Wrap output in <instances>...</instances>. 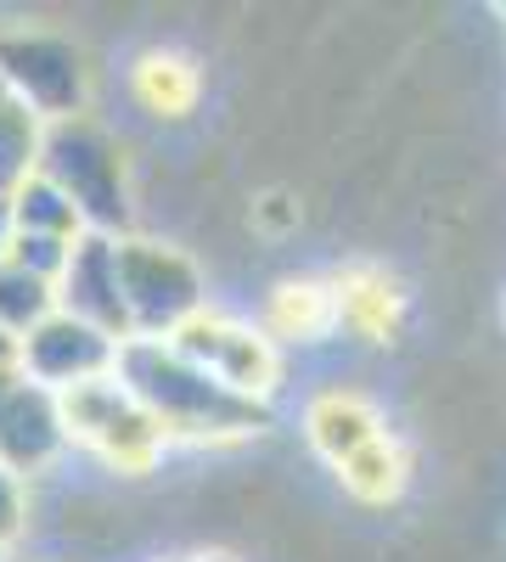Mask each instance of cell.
Instances as JSON below:
<instances>
[{"mask_svg":"<svg viewBox=\"0 0 506 562\" xmlns=\"http://www.w3.org/2000/svg\"><path fill=\"white\" fill-rule=\"evenodd\" d=\"M113 378L130 389V400L142 405L164 439H187V445H225V439H254L270 405H254L232 389H220L209 371H198L192 360H180L169 344L153 338H130L119 344V366Z\"/></svg>","mask_w":506,"mask_h":562,"instance_id":"obj_1","label":"cell"},{"mask_svg":"<svg viewBox=\"0 0 506 562\" xmlns=\"http://www.w3.org/2000/svg\"><path fill=\"white\" fill-rule=\"evenodd\" d=\"M40 175L79 209L90 237H119V243L130 237L135 209H130V186H124V158L108 130H97L90 119L45 124Z\"/></svg>","mask_w":506,"mask_h":562,"instance_id":"obj_2","label":"cell"},{"mask_svg":"<svg viewBox=\"0 0 506 562\" xmlns=\"http://www.w3.org/2000/svg\"><path fill=\"white\" fill-rule=\"evenodd\" d=\"M119 293L130 315V338H153V344H169L180 326L209 310L198 259L153 237L119 243Z\"/></svg>","mask_w":506,"mask_h":562,"instance_id":"obj_3","label":"cell"},{"mask_svg":"<svg viewBox=\"0 0 506 562\" xmlns=\"http://www.w3.org/2000/svg\"><path fill=\"white\" fill-rule=\"evenodd\" d=\"M0 85L40 124L85 119V102H90L85 52L68 34H52V29H0Z\"/></svg>","mask_w":506,"mask_h":562,"instance_id":"obj_4","label":"cell"},{"mask_svg":"<svg viewBox=\"0 0 506 562\" xmlns=\"http://www.w3.org/2000/svg\"><path fill=\"white\" fill-rule=\"evenodd\" d=\"M169 349L180 360H192L198 371H209L220 389H232L254 405H270L276 383H282V349L270 344V333H254V326H243L232 315H214V310H203L198 321L180 326L169 338Z\"/></svg>","mask_w":506,"mask_h":562,"instance_id":"obj_5","label":"cell"},{"mask_svg":"<svg viewBox=\"0 0 506 562\" xmlns=\"http://www.w3.org/2000/svg\"><path fill=\"white\" fill-rule=\"evenodd\" d=\"M113 366H119V338L97 333V326H85L63 310L18 344V378L34 389H52V394L113 378Z\"/></svg>","mask_w":506,"mask_h":562,"instance_id":"obj_6","label":"cell"},{"mask_svg":"<svg viewBox=\"0 0 506 562\" xmlns=\"http://www.w3.org/2000/svg\"><path fill=\"white\" fill-rule=\"evenodd\" d=\"M57 310L130 344V315H124V293H119V237H90L85 231L74 243V259L57 276Z\"/></svg>","mask_w":506,"mask_h":562,"instance_id":"obj_7","label":"cell"},{"mask_svg":"<svg viewBox=\"0 0 506 562\" xmlns=\"http://www.w3.org/2000/svg\"><path fill=\"white\" fill-rule=\"evenodd\" d=\"M74 450L68 439V416L63 400L52 389H34L18 378L12 400H7V422H0V467H12L18 479H40Z\"/></svg>","mask_w":506,"mask_h":562,"instance_id":"obj_8","label":"cell"},{"mask_svg":"<svg viewBox=\"0 0 506 562\" xmlns=\"http://www.w3.org/2000/svg\"><path fill=\"white\" fill-rule=\"evenodd\" d=\"M338 299V333H349L355 344H400L405 315H411V293L389 265H349L333 281Z\"/></svg>","mask_w":506,"mask_h":562,"instance_id":"obj_9","label":"cell"},{"mask_svg":"<svg viewBox=\"0 0 506 562\" xmlns=\"http://www.w3.org/2000/svg\"><path fill=\"white\" fill-rule=\"evenodd\" d=\"M383 434V411L366 400L360 389H321L304 411V439L321 461H349L355 450H366Z\"/></svg>","mask_w":506,"mask_h":562,"instance_id":"obj_10","label":"cell"},{"mask_svg":"<svg viewBox=\"0 0 506 562\" xmlns=\"http://www.w3.org/2000/svg\"><path fill=\"white\" fill-rule=\"evenodd\" d=\"M411 479H417V456H411V445L389 428L366 450H355L349 461H338V484L360 506H400Z\"/></svg>","mask_w":506,"mask_h":562,"instance_id":"obj_11","label":"cell"},{"mask_svg":"<svg viewBox=\"0 0 506 562\" xmlns=\"http://www.w3.org/2000/svg\"><path fill=\"white\" fill-rule=\"evenodd\" d=\"M338 333V299L333 288L321 281H282L270 293V344L276 338H299V344H315Z\"/></svg>","mask_w":506,"mask_h":562,"instance_id":"obj_12","label":"cell"},{"mask_svg":"<svg viewBox=\"0 0 506 562\" xmlns=\"http://www.w3.org/2000/svg\"><path fill=\"white\" fill-rule=\"evenodd\" d=\"M7 203H12V231H29V237H63V243H79V237H85L79 209H74L40 169L18 186Z\"/></svg>","mask_w":506,"mask_h":562,"instance_id":"obj_13","label":"cell"},{"mask_svg":"<svg viewBox=\"0 0 506 562\" xmlns=\"http://www.w3.org/2000/svg\"><path fill=\"white\" fill-rule=\"evenodd\" d=\"M52 315H57V288L52 281L18 270L12 259L0 265V333H7L12 344H23L34 326H45Z\"/></svg>","mask_w":506,"mask_h":562,"instance_id":"obj_14","label":"cell"},{"mask_svg":"<svg viewBox=\"0 0 506 562\" xmlns=\"http://www.w3.org/2000/svg\"><path fill=\"white\" fill-rule=\"evenodd\" d=\"M40 140H45V124L18 97L0 102V203L40 169Z\"/></svg>","mask_w":506,"mask_h":562,"instance_id":"obj_15","label":"cell"},{"mask_svg":"<svg viewBox=\"0 0 506 562\" xmlns=\"http://www.w3.org/2000/svg\"><path fill=\"white\" fill-rule=\"evenodd\" d=\"M29 512H34V484L18 479L12 467H0V551H12L29 535Z\"/></svg>","mask_w":506,"mask_h":562,"instance_id":"obj_16","label":"cell"},{"mask_svg":"<svg viewBox=\"0 0 506 562\" xmlns=\"http://www.w3.org/2000/svg\"><path fill=\"white\" fill-rule=\"evenodd\" d=\"M12 254V203H0V265Z\"/></svg>","mask_w":506,"mask_h":562,"instance_id":"obj_17","label":"cell"},{"mask_svg":"<svg viewBox=\"0 0 506 562\" xmlns=\"http://www.w3.org/2000/svg\"><path fill=\"white\" fill-rule=\"evenodd\" d=\"M12 389H18V371H0V422H7V400H12Z\"/></svg>","mask_w":506,"mask_h":562,"instance_id":"obj_18","label":"cell"},{"mask_svg":"<svg viewBox=\"0 0 506 562\" xmlns=\"http://www.w3.org/2000/svg\"><path fill=\"white\" fill-rule=\"evenodd\" d=\"M0 371H18V344L0 333Z\"/></svg>","mask_w":506,"mask_h":562,"instance_id":"obj_19","label":"cell"},{"mask_svg":"<svg viewBox=\"0 0 506 562\" xmlns=\"http://www.w3.org/2000/svg\"><path fill=\"white\" fill-rule=\"evenodd\" d=\"M192 562H237V557H225V551H203V557H192Z\"/></svg>","mask_w":506,"mask_h":562,"instance_id":"obj_20","label":"cell"},{"mask_svg":"<svg viewBox=\"0 0 506 562\" xmlns=\"http://www.w3.org/2000/svg\"><path fill=\"white\" fill-rule=\"evenodd\" d=\"M501 326H506V299H501Z\"/></svg>","mask_w":506,"mask_h":562,"instance_id":"obj_21","label":"cell"},{"mask_svg":"<svg viewBox=\"0 0 506 562\" xmlns=\"http://www.w3.org/2000/svg\"><path fill=\"white\" fill-rule=\"evenodd\" d=\"M0 562H7V551H0Z\"/></svg>","mask_w":506,"mask_h":562,"instance_id":"obj_22","label":"cell"}]
</instances>
